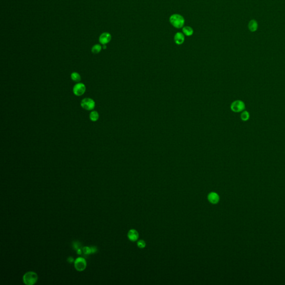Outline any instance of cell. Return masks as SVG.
<instances>
[{
  "mask_svg": "<svg viewBox=\"0 0 285 285\" xmlns=\"http://www.w3.org/2000/svg\"><path fill=\"white\" fill-rule=\"evenodd\" d=\"M170 21L173 26L176 28L183 27L184 23V20L183 17L178 14L173 15L170 18Z\"/></svg>",
  "mask_w": 285,
  "mask_h": 285,
  "instance_id": "7a4b0ae2",
  "label": "cell"
},
{
  "mask_svg": "<svg viewBox=\"0 0 285 285\" xmlns=\"http://www.w3.org/2000/svg\"><path fill=\"white\" fill-rule=\"evenodd\" d=\"M231 110L235 113H239L243 111L245 108L244 103L241 100H236L231 104Z\"/></svg>",
  "mask_w": 285,
  "mask_h": 285,
  "instance_id": "5b68a950",
  "label": "cell"
},
{
  "mask_svg": "<svg viewBox=\"0 0 285 285\" xmlns=\"http://www.w3.org/2000/svg\"><path fill=\"white\" fill-rule=\"evenodd\" d=\"M101 49H102V46H101L99 44H96V45L92 47L91 52H92L93 54H98L101 51Z\"/></svg>",
  "mask_w": 285,
  "mask_h": 285,
  "instance_id": "4fadbf2b",
  "label": "cell"
},
{
  "mask_svg": "<svg viewBox=\"0 0 285 285\" xmlns=\"http://www.w3.org/2000/svg\"><path fill=\"white\" fill-rule=\"evenodd\" d=\"M89 117H90V119L92 122H96L99 119V115L96 111H93L90 114Z\"/></svg>",
  "mask_w": 285,
  "mask_h": 285,
  "instance_id": "5bb4252c",
  "label": "cell"
},
{
  "mask_svg": "<svg viewBox=\"0 0 285 285\" xmlns=\"http://www.w3.org/2000/svg\"><path fill=\"white\" fill-rule=\"evenodd\" d=\"M86 261L85 258L78 257L74 261V266L78 271H84L86 267Z\"/></svg>",
  "mask_w": 285,
  "mask_h": 285,
  "instance_id": "277c9868",
  "label": "cell"
},
{
  "mask_svg": "<svg viewBox=\"0 0 285 285\" xmlns=\"http://www.w3.org/2000/svg\"><path fill=\"white\" fill-rule=\"evenodd\" d=\"M174 40L176 43L178 45H181V44H183L184 41V36L183 34L181 32L176 33L174 37Z\"/></svg>",
  "mask_w": 285,
  "mask_h": 285,
  "instance_id": "30bf717a",
  "label": "cell"
},
{
  "mask_svg": "<svg viewBox=\"0 0 285 285\" xmlns=\"http://www.w3.org/2000/svg\"><path fill=\"white\" fill-rule=\"evenodd\" d=\"M112 40V35L109 32H103L99 37V42L101 44L106 45L108 44Z\"/></svg>",
  "mask_w": 285,
  "mask_h": 285,
  "instance_id": "52a82bcc",
  "label": "cell"
},
{
  "mask_svg": "<svg viewBox=\"0 0 285 285\" xmlns=\"http://www.w3.org/2000/svg\"><path fill=\"white\" fill-rule=\"evenodd\" d=\"M208 199L211 203L217 204L219 200V196L215 192H211L208 195Z\"/></svg>",
  "mask_w": 285,
  "mask_h": 285,
  "instance_id": "ba28073f",
  "label": "cell"
},
{
  "mask_svg": "<svg viewBox=\"0 0 285 285\" xmlns=\"http://www.w3.org/2000/svg\"><path fill=\"white\" fill-rule=\"evenodd\" d=\"M249 118V113L246 111H244L241 114V118L243 121L247 120Z\"/></svg>",
  "mask_w": 285,
  "mask_h": 285,
  "instance_id": "e0dca14e",
  "label": "cell"
},
{
  "mask_svg": "<svg viewBox=\"0 0 285 285\" xmlns=\"http://www.w3.org/2000/svg\"><path fill=\"white\" fill-rule=\"evenodd\" d=\"M68 261L69 263H71L73 262L74 261V258H73V257H70L68 258Z\"/></svg>",
  "mask_w": 285,
  "mask_h": 285,
  "instance_id": "d6986e66",
  "label": "cell"
},
{
  "mask_svg": "<svg viewBox=\"0 0 285 285\" xmlns=\"http://www.w3.org/2000/svg\"><path fill=\"white\" fill-rule=\"evenodd\" d=\"M128 237L132 242H135L139 238V233L136 230H130L128 232Z\"/></svg>",
  "mask_w": 285,
  "mask_h": 285,
  "instance_id": "9c48e42d",
  "label": "cell"
},
{
  "mask_svg": "<svg viewBox=\"0 0 285 285\" xmlns=\"http://www.w3.org/2000/svg\"><path fill=\"white\" fill-rule=\"evenodd\" d=\"M137 245L140 248V249H143L146 246V243H145V241H143V240H139L138 243H137Z\"/></svg>",
  "mask_w": 285,
  "mask_h": 285,
  "instance_id": "ac0fdd59",
  "label": "cell"
},
{
  "mask_svg": "<svg viewBox=\"0 0 285 285\" xmlns=\"http://www.w3.org/2000/svg\"><path fill=\"white\" fill-rule=\"evenodd\" d=\"M38 280L36 273L33 271L27 272L23 276V281L25 285H33Z\"/></svg>",
  "mask_w": 285,
  "mask_h": 285,
  "instance_id": "6da1fadb",
  "label": "cell"
},
{
  "mask_svg": "<svg viewBox=\"0 0 285 285\" xmlns=\"http://www.w3.org/2000/svg\"><path fill=\"white\" fill-rule=\"evenodd\" d=\"M249 28L251 31H256L258 28V24L255 20H251L249 23Z\"/></svg>",
  "mask_w": 285,
  "mask_h": 285,
  "instance_id": "7c38bea8",
  "label": "cell"
},
{
  "mask_svg": "<svg viewBox=\"0 0 285 285\" xmlns=\"http://www.w3.org/2000/svg\"><path fill=\"white\" fill-rule=\"evenodd\" d=\"M71 78L74 82H80L82 80L81 76L79 75V73H76V72H74L71 74Z\"/></svg>",
  "mask_w": 285,
  "mask_h": 285,
  "instance_id": "9a60e30c",
  "label": "cell"
},
{
  "mask_svg": "<svg viewBox=\"0 0 285 285\" xmlns=\"http://www.w3.org/2000/svg\"><path fill=\"white\" fill-rule=\"evenodd\" d=\"M86 91V86L82 83H77L73 88L74 94L76 96H80L83 95Z\"/></svg>",
  "mask_w": 285,
  "mask_h": 285,
  "instance_id": "8992f818",
  "label": "cell"
},
{
  "mask_svg": "<svg viewBox=\"0 0 285 285\" xmlns=\"http://www.w3.org/2000/svg\"><path fill=\"white\" fill-rule=\"evenodd\" d=\"M81 106L83 109L86 110H92L95 108V101L91 98H85L82 100Z\"/></svg>",
  "mask_w": 285,
  "mask_h": 285,
  "instance_id": "3957f363",
  "label": "cell"
},
{
  "mask_svg": "<svg viewBox=\"0 0 285 285\" xmlns=\"http://www.w3.org/2000/svg\"><path fill=\"white\" fill-rule=\"evenodd\" d=\"M77 254H82V250H81V249H78L77 250Z\"/></svg>",
  "mask_w": 285,
  "mask_h": 285,
  "instance_id": "ffe728a7",
  "label": "cell"
},
{
  "mask_svg": "<svg viewBox=\"0 0 285 285\" xmlns=\"http://www.w3.org/2000/svg\"><path fill=\"white\" fill-rule=\"evenodd\" d=\"M183 31L187 36H190L193 33V29L191 27H189V26H185V27H183Z\"/></svg>",
  "mask_w": 285,
  "mask_h": 285,
  "instance_id": "2e32d148",
  "label": "cell"
},
{
  "mask_svg": "<svg viewBox=\"0 0 285 285\" xmlns=\"http://www.w3.org/2000/svg\"><path fill=\"white\" fill-rule=\"evenodd\" d=\"M106 48V45H103V49H105Z\"/></svg>",
  "mask_w": 285,
  "mask_h": 285,
  "instance_id": "44dd1931",
  "label": "cell"
},
{
  "mask_svg": "<svg viewBox=\"0 0 285 285\" xmlns=\"http://www.w3.org/2000/svg\"><path fill=\"white\" fill-rule=\"evenodd\" d=\"M83 253L85 254H91L95 253L98 249L95 247H84L82 249Z\"/></svg>",
  "mask_w": 285,
  "mask_h": 285,
  "instance_id": "8fae6325",
  "label": "cell"
}]
</instances>
